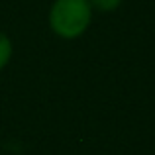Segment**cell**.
Segmentation results:
<instances>
[{
    "instance_id": "cell-1",
    "label": "cell",
    "mask_w": 155,
    "mask_h": 155,
    "mask_svg": "<svg viewBox=\"0 0 155 155\" xmlns=\"http://www.w3.org/2000/svg\"><path fill=\"white\" fill-rule=\"evenodd\" d=\"M51 28L61 38H79L91 24L88 0H57L49 14Z\"/></svg>"
},
{
    "instance_id": "cell-2",
    "label": "cell",
    "mask_w": 155,
    "mask_h": 155,
    "mask_svg": "<svg viewBox=\"0 0 155 155\" xmlns=\"http://www.w3.org/2000/svg\"><path fill=\"white\" fill-rule=\"evenodd\" d=\"M10 55H12V43H10V39H8L4 34H0V69L8 63Z\"/></svg>"
},
{
    "instance_id": "cell-3",
    "label": "cell",
    "mask_w": 155,
    "mask_h": 155,
    "mask_svg": "<svg viewBox=\"0 0 155 155\" xmlns=\"http://www.w3.org/2000/svg\"><path fill=\"white\" fill-rule=\"evenodd\" d=\"M120 2H122V0H88L91 8H96V10H100V12L114 10V8L120 6Z\"/></svg>"
}]
</instances>
